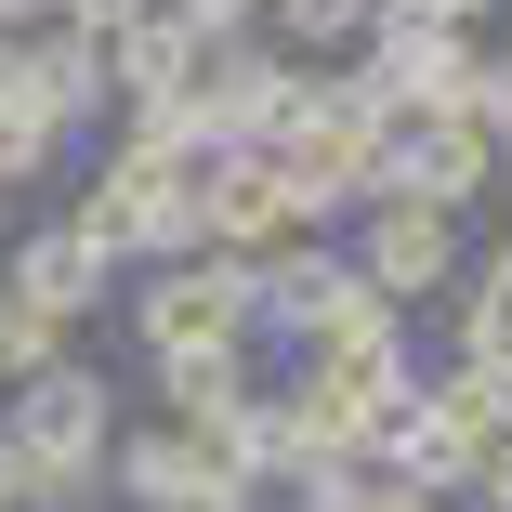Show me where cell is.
<instances>
[{"instance_id":"obj_19","label":"cell","mask_w":512,"mask_h":512,"mask_svg":"<svg viewBox=\"0 0 512 512\" xmlns=\"http://www.w3.org/2000/svg\"><path fill=\"white\" fill-rule=\"evenodd\" d=\"M460 119H473L499 158H512V53H473V106H460Z\"/></svg>"},{"instance_id":"obj_10","label":"cell","mask_w":512,"mask_h":512,"mask_svg":"<svg viewBox=\"0 0 512 512\" xmlns=\"http://www.w3.org/2000/svg\"><path fill=\"white\" fill-rule=\"evenodd\" d=\"M250 407H263V342H237V355H158V421H184L197 447H224Z\"/></svg>"},{"instance_id":"obj_28","label":"cell","mask_w":512,"mask_h":512,"mask_svg":"<svg viewBox=\"0 0 512 512\" xmlns=\"http://www.w3.org/2000/svg\"><path fill=\"white\" fill-rule=\"evenodd\" d=\"M0 27H53V0H0Z\"/></svg>"},{"instance_id":"obj_11","label":"cell","mask_w":512,"mask_h":512,"mask_svg":"<svg viewBox=\"0 0 512 512\" xmlns=\"http://www.w3.org/2000/svg\"><path fill=\"white\" fill-rule=\"evenodd\" d=\"M197 473H224V460L197 447L184 421H119V434H106V512H158V499L197 486Z\"/></svg>"},{"instance_id":"obj_8","label":"cell","mask_w":512,"mask_h":512,"mask_svg":"<svg viewBox=\"0 0 512 512\" xmlns=\"http://www.w3.org/2000/svg\"><path fill=\"white\" fill-rule=\"evenodd\" d=\"M512 158L473 132V119H394L381 132V184L368 197H421V211H473V197L499 184Z\"/></svg>"},{"instance_id":"obj_6","label":"cell","mask_w":512,"mask_h":512,"mask_svg":"<svg viewBox=\"0 0 512 512\" xmlns=\"http://www.w3.org/2000/svg\"><path fill=\"white\" fill-rule=\"evenodd\" d=\"M0 289H14L27 316H53V329H92V316L119 302V263L79 237V211H27L14 250H0Z\"/></svg>"},{"instance_id":"obj_24","label":"cell","mask_w":512,"mask_h":512,"mask_svg":"<svg viewBox=\"0 0 512 512\" xmlns=\"http://www.w3.org/2000/svg\"><path fill=\"white\" fill-rule=\"evenodd\" d=\"M460 289H486V302H499V316H512V224H499V237H486V250L460 263Z\"/></svg>"},{"instance_id":"obj_27","label":"cell","mask_w":512,"mask_h":512,"mask_svg":"<svg viewBox=\"0 0 512 512\" xmlns=\"http://www.w3.org/2000/svg\"><path fill=\"white\" fill-rule=\"evenodd\" d=\"M0 512H27V447L0 434Z\"/></svg>"},{"instance_id":"obj_13","label":"cell","mask_w":512,"mask_h":512,"mask_svg":"<svg viewBox=\"0 0 512 512\" xmlns=\"http://www.w3.org/2000/svg\"><path fill=\"white\" fill-rule=\"evenodd\" d=\"M27 92H40V119L92 132L119 106V79H106V40H79V27H27Z\"/></svg>"},{"instance_id":"obj_3","label":"cell","mask_w":512,"mask_h":512,"mask_svg":"<svg viewBox=\"0 0 512 512\" xmlns=\"http://www.w3.org/2000/svg\"><path fill=\"white\" fill-rule=\"evenodd\" d=\"M106 316H132V355H145V368H158V355H237V342H263V329H250V263H237V250L132 263Z\"/></svg>"},{"instance_id":"obj_5","label":"cell","mask_w":512,"mask_h":512,"mask_svg":"<svg viewBox=\"0 0 512 512\" xmlns=\"http://www.w3.org/2000/svg\"><path fill=\"white\" fill-rule=\"evenodd\" d=\"M342 263L381 289V302H407V316H421V302H447L460 289V211H421V197H368V211L342 224Z\"/></svg>"},{"instance_id":"obj_9","label":"cell","mask_w":512,"mask_h":512,"mask_svg":"<svg viewBox=\"0 0 512 512\" xmlns=\"http://www.w3.org/2000/svg\"><path fill=\"white\" fill-rule=\"evenodd\" d=\"M276 237H302L289 224V184H276V158L263 145H211L197 158V250H276Z\"/></svg>"},{"instance_id":"obj_25","label":"cell","mask_w":512,"mask_h":512,"mask_svg":"<svg viewBox=\"0 0 512 512\" xmlns=\"http://www.w3.org/2000/svg\"><path fill=\"white\" fill-rule=\"evenodd\" d=\"M171 14H197L211 40H237V27H263V0H171Z\"/></svg>"},{"instance_id":"obj_20","label":"cell","mask_w":512,"mask_h":512,"mask_svg":"<svg viewBox=\"0 0 512 512\" xmlns=\"http://www.w3.org/2000/svg\"><path fill=\"white\" fill-rule=\"evenodd\" d=\"M355 512H460V499H434V486H407V473L355 460Z\"/></svg>"},{"instance_id":"obj_18","label":"cell","mask_w":512,"mask_h":512,"mask_svg":"<svg viewBox=\"0 0 512 512\" xmlns=\"http://www.w3.org/2000/svg\"><path fill=\"white\" fill-rule=\"evenodd\" d=\"M447 355H512V316L486 289H447Z\"/></svg>"},{"instance_id":"obj_15","label":"cell","mask_w":512,"mask_h":512,"mask_svg":"<svg viewBox=\"0 0 512 512\" xmlns=\"http://www.w3.org/2000/svg\"><path fill=\"white\" fill-rule=\"evenodd\" d=\"M368 14H381V0H263V40L302 53V66H329V53L368 40Z\"/></svg>"},{"instance_id":"obj_12","label":"cell","mask_w":512,"mask_h":512,"mask_svg":"<svg viewBox=\"0 0 512 512\" xmlns=\"http://www.w3.org/2000/svg\"><path fill=\"white\" fill-rule=\"evenodd\" d=\"M197 66H211V27L197 14H132L119 40H106V79H119V106H145V92H197Z\"/></svg>"},{"instance_id":"obj_17","label":"cell","mask_w":512,"mask_h":512,"mask_svg":"<svg viewBox=\"0 0 512 512\" xmlns=\"http://www.w3.org/2000/svg\"><path fill=\"white\" fill-rule=\"evenodd\" d=\"M66 355H79V329L27 316V302H14V316H0V394H14V381H40V368H66Z\"/></svg>"},{"instance_id":"obj_23","label":"cell","mask_w":512,"mask_h":512,"mask_svg":"<svg viewBox=\"0 0 512 512\" xmlns=\"http://www.w3.org/2000/svg\"><path fill=\"white\" fill-rule=\"evenodd\" d=\"M132 14H158V0H53V27H79V40H119Z\"/></svg>"},{"instance_id":"obj_29","label":"cell","mask_w":512,"mask_h":512,"mask_svg":"<svg viewBox=\"0 0 512 512\" xmlns=\"http://www.w3.org/2000/svg\"><path fill=\"white\" fill-rule=\"evenodd\" d=\"M0 316H14V289H0Z\"/></svg>"},{"instance_id":"obj_4","label":"cell","mask_w":512,"mask_h":512,"mask_svg":"<svg viewBox=\"0 0 512 512\" xmlns=\"http://www.w3.org/2000/svg\"><path fill=\"white\" fill-rule=\"evenodd\" d=\"M66 211H79V237L106 250L119 276H132V263H184V250H197V171H171V158H119V145H106Z\"/></svg>"},{"instance_id":"obj_22","label":"cell","mask_w":512,"mask_h":512,"mask_svg":"<svg viewBox=\"0 0 512 512\" xmlns=\"http://www.w3.org/2000/svg\"><path fill=\"white\" fill-rule=\"evenodd\" d=\"M158 512H263V486H250V473H197V486H171Z\"/></svg>"},{"instance_id":"obj_16","label":"cell","mask_w":512,"mask_h":512,"mask_svg":"<svg viewBox=\"0 0 512 512\" xmlns=\"http://www.w3.org/2000/svg\"><path fill=\"white\" fill-rule=\"evenodd\" d=\"M66 119H40V106H0V197H40L53 171H66Z\"/></svg>"},{"instance_id":"obj_21","label":"cell","mask_w":512,"mask_h":512,"mask_svg":"<svg viewBox=\"0 0 512 512\" xmlns=\"http://www.w3.org/2000/svg\"><path fill=\"white\" fill-rule=\"evenodd\" d=\"M460 512H512V434H486V447H473V473H460Z\"/></svg>"},{"instance_id":"obj_26","label":"cell","mask_w":512,"mask_h":512,"mask_svg":"<svg viewBox=\"0 0 512 512\" xmlns=\"http://www.w3.org/2000/svg\"><path fill=\"white\" fill-rule=\"evenodd\" d=\"M394 14H434V27H486L499 0H394Z\"/></svg>"},{"instance_id":"obj_14","label":"cell","mask_w":512,"mask_h":512,"mask_svg":"<svg viewBox=\"0 0 512 512\" xmlns=\"http://www.w3.org/2000/svg\"><path fill=\"white\" fill-rule=\"evenodd\" d=\"M302 355H342V368H355V355H407V302H381L368 276H342V289L316 302V329H302Z\"/></svg>"},{"instance_id":"obj_2","label":"cell","mask_w":512,"mask_h":512,"mask_svg":"<svg viewBox=\"0 0 512 512\" xmlns=\"http://www.w3.org/2000/svg\"><path fill=\"white\" fill-rule=\"evenodd\" d=\"M0 434L27 447V512H92V499H106V434H119V381L92 368V355H66V368L14 381Z\"/></svg>"},{"instance_id":"obj_7","label":"cell","mask_w":512,"mask_h":512,"mask_svg":"<svg viewBox=\"0 0 512 512\" xmlns=\"http://www.w3.org/2000/svg\"><path fill=\"white\" fill-rule=\"evenodd\" d=\"M302 53H276L263 27H237V40H211V66H197V119H211V145H276L289 132V106H302Z\"/></svg>"},{"instance_id":"obj_1","label":"cell","mask_w":512,"mask_h":512,"mask_svg":"<svg viewBox=\"0 0 512 512\" xmlns=\"http://www.w3.org/2000/svg\"><path fill=\"white\" fill-rule=\"evenodd\" d=\"M381 132H394V119L368 106L342 66L302 79L289 132L263 145V158H276V184H289V224H302V237H329V224H355V211H368V184H381Z\"/></svg>"}]
</instances>
